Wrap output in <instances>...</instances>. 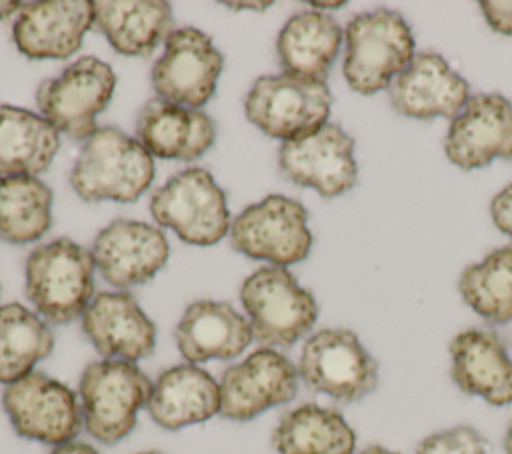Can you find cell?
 I'll use <instances>...</instances> for the list:
<instances>
[{"mask_svg": "<svg viewBox=\"0 0 512 454\" xmlns=\"http://www.w3.org/2000/svg\"><path fill=\"white\" fill-rule=\"evenodd\" d=\"M154 180V160L148 150L118 128H98L84 140L70 182L88 202H134Z\"/></svg>", "mask_w": 512, "mask_h": 454, "instance_id": "cell-1", "label": "cell"}, {"mask_svg": "<svg viewBox=\"0 0 512 454\" xmlns=\"http://www.w3.org/2000/svg\"><path fill=\"white\" fill-rule=\"evenodd\" d=\"M92 250L70 238L34 248L26 260V296L52 324L82 318L94 298Z\"/></svg>", "mask_w": 512, "mask_h": 454, "instance_id": "cell-2", "label": "cell"}, {"mask_svg": "<svg viewBox=\"0 0 512 454\" xmlns=\"http://www.w3.org/2000/svg\"><path fill=\"white\" fill-rule=\"evenodd\" d=\"M344 78L360 94L388 90L414 58V36L394 10L376 8L356 14L344 32Z\"/></svg>", "mask_w": 512, "mask_h": 454, "instance_id": "cell-3", "label": "cell"}, {"mask_svg": "<svg viewBox=\"0 0 512 454\" xmlns=\"http://www.w3.org/2000/svg\"><path fill=\"white\" fill-rule=\"evenodd\" d=\"M152 394L150 378L126 360L104 358L84 368L80 378L82 422L92 438L116 444L132 432Z\"/></svg>", "mask_w": 512, "mask_h": 454, "instance_id": "cell-4", "label": "cell"}, {"mask_svg": "<svg viewBox=\"0 0 512 454\" xmlns=\"http://www.w3.org/2000/svg\"><path fill=\"white\" fill-rule=\"evenodd\" d=\"M240 300L252 336L264 348L292 346L318 318L314 296L284 266L270 264L250 274L240 288Z\"/></svg>", "mask_w": 512, "mask_h": 454, "instance_id": "cell-5", "label": "cell"}, {"mask_svg": "<svg viewBox=\"0 0 512 454\" xmlns=\"http://www.w3.org/2000/svg\"><path fill=\"white\" fill-rule=\"evenodd\" d=\"M332 94L324 80L296 74L260 76L246 100L248 120L282 142L304 138L328 122Z\"/></svg>", "mask_w": 512, "mask_h": 454, "instance_id": "cell-6", "label": "cell"}, {"mask_svg": "<svg viewBox=\"0 0 512 454\" xmlns=\"http://www.w3.org/2000/svg\"><path fill=\"white\" fill-rule=\"evenodd\" d=\"M152 218L180 240L212 246L230 232L226 196L204 168H186L160 186L150 200Z\"/></svg>", "mask_w": 512, "mask_h": 454, "instance_id": "cell-7", "label": "cell"}, {"mask_svg": "<svg viewBox=\"0 0 512 454\" xmlns=\"http://www.w3.org/2000/svg\"><path fill=\"white\" fill-rule=\"evenodd\" d=\"M298 376L312 392L354 402L376 388L378 362L352 330L324 328L304 342Z\"/></svg>", "mask_w": 512, "mask_h": 454, "instance_id": "cell-8", "label": "cell"}, {"mask_svg": "<svg viewBox=\"0 0 512 454\" xmlns=\"http://www.w3.org/2000/svg\"><path fill=\"white\" fill-rule=\"evenodd\" d=\"M230 244L254 260L284 268L296 264L308 256L312 246L308 212L294 198L270 194L232 220Z\"/></svg>", "mask_w": 512, "mask_h": 454, "instance_id": "cell-9", "label": "cell"}, {"mask_svg": "<svg viewBox=\"0 0 512 454\" xmlns=\"http://www.w3.org/2000/svg\"><path fill=\"white\" fill-rule=\"evenodd\" d=\"M114 86V70L94 56H84L58 78L44 80L36 90V104L58 132L88 140L98 130L96 116L108 106Z\"/></svg>", "mask_w": 512, "mask_h": 454, "instance_id": "cell-10", "label": "cell"}, {"mask_svg": "<svg viewBox=\"0 0 512 454\" xmlns=\"http://www.w3.org/2000/svg\"><path fill=\"white\" fill-rule=\"evenodd\" d=\"M2 404L14 430L28 440L60 446L72 442L82 426L76 394L42 372L8 384Z\"/></svg>", "mask_w": 512, "mask_h": 454, "instance_id": "cell-11", "label": "cell"}, {"mask_svg": "<svg viewBox=\"0 0 512 454\" xmlns=\"http://www.w3.org/2000/svg\"><path fill=\"white\" fill-rule=\"evenodd\" d=\"M222 64L224 58L208 34L192 26L176 28L152 68V86L158 98L198 110L212 98Z\"/></svg>", "mask_w": 512, "mask_h": 454, "instance_id": "cell-12", "label": "cell"}, {"mask_svg": "<svg viewBox=\"0 0 512 454\" xmlns=\"http://www.w3.org/2000/svg\"><path fill=\"white\" fill-rule=\"evenodd\" d=\"M278 166L290 182L314 188L324 198L344 194L358 178L354 140L334 122L304 138L282 142Z\"/></svg>", "mask_w": 512, "mask_h": 454, "instance_id": "cell-13", "label": "cell"}, {"mask_svg": "<svg viewBox=\"0 0 512 454\" xmlns=\"http://www.w3.org/2000/svg\"><path fill=\"white\" fill-rule=\"evenodd\" d=\"M298 368L278 350L260 348L224 370L220 414L228 420H252L264 410L290 402L298 392Z\"/></svg>", "mask_w": 512, "mask_h": 454, "instance_id": "cell-14", "label": "cell"}, {"mask_svg": "<svg viewBox=\"0 0 512 454\" xmlns=\"http://www.w3.org/2000/svg\"><path fill=\"white\" fill-rule=\"evenodd\" d=\"M444 152L462 170L512 158V102L502 94H474L452 118Z\"/></svg>", "mask_w": 512, "mask_h": 454, "instance_id": "cell-15", "label": "cell"}, {"mask_svg": "<svg viewBox=\"0 0 512 454\" xmlns=\"http://www.w3.org/2000/svg\"><path fill=\"white\" fill-rule=\"evenodd\" d=\"M170 246L162 230L118 218L98 232L92 256L102 278L118 288L148 282L168 260Z\"/></svg>", "mask_w": 512, "mask_h": 454, "instance_id": "cell-16", "label": "cell"}, {"mask_svg": "<svg viewBox=\"0 0 512 454\" xmlns=\"http://www.w3.org/2000/svg\"><path fill=\"white\" fill-rule=\"evenodd\" d=\"M468 82L436 52H418L388 86V98L402 116L454 118L468 102Z\"/></svg>", "mask_w": 512, "mask_h": 454, "instance_id": "cell-17", "label": "cell"}, {"mask_svg": "<svg viewBox=\"0 0 512 454\" xmlns=\"http://www.w3.org/2000/svg\"><path fill=\"white\" fill-rule=\"evenodd\" d=\"M94 26V6L88 0H48L24 4L12 38L18 50L32 58H68L80 46L88 28Z\"/></svg>", "mask_w": 512, "mask_h": 454, "instance_id": "cell-18", "label": "cell"}, {"mask_svg": "<svg viewBox=\"0 0 512 454\" xmlns=\"http://www.w3.org/2000/svg\"><path fill=\"white\" fill-rule=\"evenodd\" d=\"M82 330L110 360L136 362L154 352L156 326L128 292H100L82 314Z\"/></svg>", "mask_w": 512, "mask_h": 454, "instance_id": "cell-19", "label": "cell"}, {"mask_svg": "<svg viewBox=\"0 0 512 454\" xmlns=\"http://www.w3.org/2000/svg\"><path fill=\"white\" fill-rule=\"evenodd\" d=\"M176 346L188 364L232 360L254 340L250 322L228 302H192L174 330Z\"/></svg>", "mask_w": 512, "mask_h": 454, "instance_id": "cell-20", "label": "cell"}, {"mask_svg": "<svg viewBox=\"0 0 512 454\" xmlns=\"http://www.w3.org/2000/svg\"><path fill=\"white\" fill-rule=\"evenodd\" d=\"M452 380L472 396L492 406L512 402V358L502 340L480 328H468L450 342Z\"/></svg>", "mask_w": 512, "mask_h": 454, "instance_id": "cell-21", "label": "cell"}, {"mask_svg": "<svg viewBox=\"0 0 512 454\" xmlns=\"http://www.w3.org/2000/svg\"><path fill=\"white\" fill-rule=\"evenodd\" d=\"M136 136L150 156L194 160L214 144L216 128L202 110L154 98L138 114Z\"/></svg>", "mask_w": 512, "mask_h": 454, "instance_id": "cell-22", "label": "cell"}, {"mask_svg": "<svg viewBox=\"0 0 512 454\" xmlns=\"http://www.w3.org/2000/svg\"><path fill=\"white\" fill-rule=\"evenodd\" d=\"M146 408L158 426L180 430L220 414V384L196 364H178L152 384Z\"/></svg>", "mask_w": 512, "mask_h": 454, "instance_id": "cell-23", "label": "cell"}, {"mask_svg": "<svg viewBox=\"0 0 512 454\" xmlns=\"http://www.w3.org/2000/svg\"><path fill=\"white\" fill-rule=\"evenodd\" d=\"M94 26L126 56H150L174 32L172 8L162 0H98Z\"/></svg>", "mask_w": 512, "mask_h": 454, "instance_id": "cell-24", "label": "cell"}, {"mask_svg": "<svg viewBox=\"0 0 512 454\" xmlns=\"http://www.w3.org/2000/svg\"><path fill=\"white\" fill-rule=\"evenodd\" d=\"M340 42L342 28L332 16L306 10L284 24L276 40V52L284 72L326 82Z\"/></svg>", "mask_w": 512, "mask_h": 454, "instance_id": "cell-25", "label": "cell"}, {"mask_svg": "<svg viewBox=\"0 0 512 454\" xmlns=\"http://www.w3.org/2000/svg\"><path fill=\"white\" fill-rule=\"evenodd\" d=\"M60 148V132L40 114L0 104V176H36Z\"/></svg>", "mask_w": 512, "mask_h": 454, "instance_id": "cell-26", "label": "cell"}, {"mask_svg": "<svg viewBox=\"0 0 512 454\" xmlns=\"http://www.w3.org/2000/svg\"><path fill=\"white\" fill-rule=\"evenodd\" d=\"M272 446L278 454H354L356 434L338 410L302 404L280 418Z\"/></svg>", "mask_w": 512, "mask_h": 454, "instance_id": "cell-27", "label": "cell"}, {"mask_svg": "<svg viewBox=\"0 0 512 454\" xmlns=\"http://www.w3.org/2000/svg\"><path fill=\"white\" fill-rule=\"evenodd\" d=\"M54 346L48 324L22 304L0 306V382L12 384L34 372Z\"/></svg>", "mask_w": 512, "mask_h": 454, "instance_id": "cell-28", "label": "cell"}, {"mask_svg": "<svg viewBox=\"0 0 512 454\" xmlns=\"http://www.w3.org/2000/svg\"><path fill=\"white\" fill-rule=\"evenodd\" d=\"M52 222V190L36 176H0V238L34 242Z\"/></svg>", "mask_w": 512, "mask_h": 454, "instance_id": "cell-29", "label": "cell"}, {"mask_svg": "<svg viewBox=\"0 0 512 454\" xmlns=\"http://www.w3.org/2000/svg\"><path fill=\"white\" fill-rule=\"evenodd\" d=\"M464 302L484 320L506 324L512 320V244L470 264L458 282Z\"/></svg>", "mask_w": 512, "mask_h": 454, "instance_id": "cell-30", "label": "cell"}, {"mask_svg": "<svg viewBox=\"0 0 512 454\" xmlns=\"http://www.w3.org/2000/svg\"><path fill=\"white\" fill-rule=\"evenodd\" d=\"M416 454H486V442L472 426H456L426 436Z\"/></svg>", "mask_w": 512, "mask_h": 454, "instance_id": "cell-31", "label": "cell"}, {"mask_svg": "<svg viewBox=\"0 0 512 454\" xmlns=\"http://www.w3.org/2000/svg\"><path fill=\"white\" fill-rule=\"evenodd\" d=\"M480 10L488 22V26L494 32H500L504 36H512V2L502 0H482Z\"/></svg>", "mask_w": 512, "mask_h": 454, "instance_id": "cell-32", "label": "cell"}, {"mask_svg": "<svg viewBox=\"0 0 512 454\" xmlns=\"http://www.w3.org/2000/svg\"><path fill=\"white\" fill-rule=\"evenodd\" d=\"M490 212H492V220H494L496 228L512 238V184L502 188L492 198Z\"/></svg>", "mask_w": 512, "mask_h": 454, "instance_id": "cell-33", "label": "cell"}, {"mask_svg": "<svg viewBox=\"0 0 512 454\" xmlns=\"http://www.w3.org/2000/svg\"><path fill=\"white\" fill-rule=\"evenodd\" d=\"M50 454H98L90 444H84V442H66V444H60L56 446Z\"/></svg>", "mask_w": 512, "mask_h": 454, "instance_id": "cell-34", "label": "cell"}, {"mask_svg": "<svg viewBox=\"0 0 512 454\" xmlns=\"http://www.w3.org/2000/svg\"><path fill=\"white\" fill-rule=\"evenodd\" d=\"M224 6L232 8V10H256V12H264L266 8L272 6V2H224Z\"/></svg>", "mask_w": 512, "mask_h": 454, "instance_id": "cell-35", "label": "cell"}, {"mask_svg": "<svg viewBox=\"0 0 512 454\" xmlns=\"http://www.w3.org/2000/svg\"><path fill=\"white\" fill-rule=\"evenodd\" d=\"M22 8H24V4H22V2H8V0H0V20H2V18L12 16L14 12H18V10H22Z\"/></svg>", "mask_w": 512, "mask_h": 454, "instance_id": "cell-36", "label": "cell"}, {"mask_svg": "<svg viewBox=\"0 0 512 454\" xmlns=\"http://www.w3.org/2000/svg\"><path fill=\"white\" fill-rule=\"evenodd\" d=\"M354 454H398V452L386 450V448H382V446H368V448H364V450H360V452H354Z\"/></svg>", "mask_w": 512, "mask_h": 454, "instance_id": "cell-37", "label": "cell"}, {"mask_svg": "<svg viewBox=\"0 0 512 454\" xmlns=\"http://www.w3.org/2000/svg\"><path fill=\"white\" fill-rule=\"evenodd\" d=\"M344 4H346V2H310L312 8H320V10H326V8L336 10V8H342Z\"/></svg>", "mask_w": 512, "mask_h": 454, "instance_id": "cell-38", "label": "cell"}, {"mask_svg": "<svg viewBox=\"0 0 512 454\" xmlns=\"http://www.w3.org/2000/svg\"><path fill=\"white\" fill-rule=\"evenodd\" d=\"M504 450H506V454H512V424L508 426L506 436H504Z\"/></svg>", "mask_w": 512, "mask_h": 454, "instance_id": "cell-39", "label": "cell"}, {"mask_svg": "<svg viewBox=\"0 0 512 454\" xmlns=\"http://www.w3.org/2000/svg\"><path fill=\"white\" fill-rule=\"evenodd\" d=\"M140 454H162V452H140Z\"/></svg>", "mask_w": 512, "mask_h": 454, "instance_id": "cell-40", "label": "cell"}]
</instances>
